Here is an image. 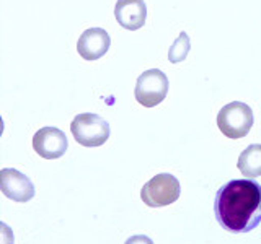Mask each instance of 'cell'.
<instances>
[{
    "mask_svg": "<svg viewBox=\"0 0 261 244\" xmlns=\"http://www.w3.org/2000/svg\"><path fill=\"white\" fill-rule=\"evenodd\" d=\"M214 215L225 231L245 234L261 223V184L251 179H232L214 197Z\"/></svg>",
    "mask_w": 261,
    "mask_h": 244,
    "instance_id": "cell-1",
    "label": "cell"
},
{
    "mask_svg": "<svg viewBox=\"0 0 261 244\" xmlns=\"http://www.w3.org/2000/svg\"><path fill=\"white\" fill-rule=\"evenodd\" d=\"M253 111L248 104L242 101H233L225 104L217 114V126L225 137L228 138H243L248 135L253 127Z\"/></svg>",
    "mask_w": 261,
    "mask_h": 244,
    "instance_id": "cell-2",
    "label": "cell"
},
{
    "mask_svg": "<svg viewBox=\"0 0 261 244\" xmlns=\"http://www.w3.org/2000/svg\"><path fill=\"white\" fill-rule=\"evenodd\" d=\"M181 195L179 181L168 173H160L145 182L141 191V199L150 208H160L173 203Z\"/></svg>",
    "mask_w": 261,
    "mask_h": 244,
    "instance_id": "cell-3",
    "label": "cell"
},
{
    "mask_svg": "<svg viewBox=\"0 0 261 244\" xmlns=\"http://www.w3.org/2000/svg\"><path fill=\"white\" fill-rule=\"evenodd\" d=\"M70 130L73 138L84 146H101L110 138V124L98 114L84 112L73 117Z\"/></svg>",
    "mask_w": 261,
    "mask_h": 244,
    "instance_id": "cell-4",
    "label": "cell"
},
{
    "mask_svg": "<svg viewBox=\"0 0 261 244\" xmlns=\"http://www.w3.org/2000/svg\"><path fill=\"white\" fill-rule=\"evenodd\" d=\"M168 77L159 69H150L141 73L134 88V96L139 104L153 108L168 95Z\"/></svg>",
    "mask_w": 261,
    "mask_h": 244,
    "instance_id": "cell-5",
    "label": "cell"
},
{
    "mask_svg": "<svg viewBox=\"0 0 261 244\" xmlns=\"http://www.w3.org/2000/svg\"><path fill=\"white\" fill-rule=\"evenodd\" d=\"M0 189L7 199L13 202L24 203L35 197V186L31 179L13 168H4L0 171Z\"/></svg>",
    "mask_w": 261,
    "mask_h": 244,
    "instance_id": "cell-6",
    "label": "cell"
},
{
    "mask_svg": "<svg viewBox=\"0 0 261 244\" xmlns=\"http://www.w3.org/2000/svg\"><path fill=\"white\" fill-rule=\"evenodd\" d=\"M67 137L57 127H43L33 137V148L44 160L61 158L67 151Z\"/></svg>",
    "mask_w": 261,
    "mask_h": 244,
    "instance_id": "cell-7",
    "label": "cell"
},
{
    "mask_svg": "<svg viewBox=\"0 0 261 244\" xmlns=\"http://www.w3.org/2000/svg\"><path fill=\"white\" fill-rule=\"evenodd\" d=\"M111 38L103 28H88L80 35L77 51L82 59L98 60L110 51Z\"/></svg>",
    "mask_w": 261,
    "mask_h": 244,
    "instance_id": "cell-8",
    "label": "cell"
},
{
    "mask_svg": "<svg viewBox=\"0 0 261 244\" xmlns=\"http://www.w3.org/2000/svg\"><path fill=\"white\" fill-rule=\"evenodd\" d=\"M114 16L119 26L129 31H137L145 24L147 7L144 0H118L114 7Z\"/></svg>",
    "mask_w": 261,
    "mask_h": 244,
    "instance_id": "cell-9",
    "label": "cell"
},
{
    "mask_svg": "<svg viewBox=\"0 0 261 244\" xmlns=\"http://www.w3.org/2000/svg\"><path fill=\"white\" fill-rule=\"evenodd\" d=\"M237 168H239L240 173L248 179L259 177L261 176V143L248 145L247 148L240 153Z\"/></svg>",
    "mask_w": 261,
    "mask_h": 244,
    "instance_id": "cell-10",
    "label": "cell"
},
{
    "mask_svg": "<svg viewBox=\"0 0 261 244\" xmlns=\"http://www.w3.org/2000/svg\"><path fill=\"white\" fill-rule=\"evenodd\" d=\"M190 47H191V43H190V36L186 35V33H179L178 39L175 41L173 44L170 46V51H168V60L171 64H179L183 62L186 57H188V52H190Z\"/></svg>",
    "mask_w": 261,
    "mask_h": 244,
    "instance_id": "cell-11",
    "label": "cell"
},
{
    "mask_svg": "<svg viewBox=\"0 0 261 244\" xmlns=\"http://www.w3.org/2000/svg\"><path fill=\"white\" fill-rule=\"evenodd\" d=\"M124 244H155V242L145 234H136V236H130V238H127Z\"/></svg>",
    "mask_w": 261,
    "mask_h": 244,
    "instance_id": "cell-12",
    "label": "cell"
}]
</instances>
